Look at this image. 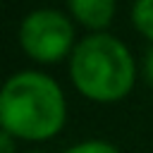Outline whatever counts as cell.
I'll list each match as a JSON object with an SVG mask.
<instances>
[{"label":"cell","mask_w":153,"mask_h":153,"mask_svg":"<svg viewBox=\"0 0 153 153\" xmlns=\"http://www.w3.org/2000/svg\"><path fill=\"white\" fill-rule=\"evenodd\" d=\"M5 131L22 139H48L65 122V100L57 84L38 72L12 76L0 93Z\"/></svg>","instance_id":"obj_1"},{"label":"cell","mask_w":153,"mask_h":153,"mask_svg":"<svg viewBox=\"0 0 153 153\" xmlns=\"http://www.w3.org/2000/svg\"><path fill=\"white\" fill-rule=\"evenodd\" d=\"M72 79L93 100H117L131 88L134 62L112 36H88L74 50Z\"/></svg>","instance_id":"obj_2"},{"label":"cell","mask_w":153,"mask_h":153,"mask_svg":"<svg viewBox=\"0 0 153 153\" xmlns=\"http://www.w3.org/2000/svg\"><path fill=\"white\" fill-rule=\"evenodd\" d=\"M19 38L31 57L41 62H53L67 53L72 43V24L60 12L38 10L24 19L19 29Z\"/></svg>","instance_id":"obj_3"},{"label":"cell","mask_w":153,"mask_h":153,"mask_svg":"<svg viewBox=\"0 0 153 153\" xmlns=\"http://www.w3.org/2000/svg\"><path fill=\"white\" fill-rule=\"evenodd\" d=\"M69 7L76 14V19H81L86 26L100 29L112 19L115 0H69Z\"/></svg>","instance_id":"obj_4"},{"label":"cell","mask_w":153,"mask_h":153,"mask_svg":"<svg viewBox=\"0 0 153 153\" xmlns=\"http://www.w3.org/2000/svg\"><path fill=\"white\" fill-rule=\"evenodd\" d=\"M134 24L153 38V0H136L134 5Z\"/></svg>","instance_id":"obj_5"},{"label":"cell","mask_w":153,"mask_h":153,"mask_svg":"<svg viewBox=\"0 0 153 153\" xmlns=\"http://www.w3.org/2000/svg\"><path fill=\"white\" fill-rule=\"evenodd\" d=\"M67 153H117V151H115V146H110L105 141H86L81 146L69 148Z\"/></svg>","instance_id":"obj_6"},{"label":"cell","mask_w":153,"mask_h":153,"mask_svg":"<svg viewBox=\"0 0 153 153\" xmlns=\"http://www.w3.org/2000/svg\"><path fill=\"white\" fill-rule=\"evenodd\" d=\"M0 146H2V153H12V139H10V131H2V136H0Z\"/></svg>","instance_id":"obj_7"},{"label":"cell","mask_w":153,"mask_h":153,"mask_svg":"<svg viewBox=\"0 0 153 153\" xmlns=\"http://www.w3.org/2000/svg\"><path fill=\"white\" fill-rule=\"evenodd\" d=\"M146 72H148V79L153 81V50L148 53V60H146Z\"/></svg>","instance_id":"obj_8"}]
</instances>
